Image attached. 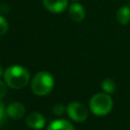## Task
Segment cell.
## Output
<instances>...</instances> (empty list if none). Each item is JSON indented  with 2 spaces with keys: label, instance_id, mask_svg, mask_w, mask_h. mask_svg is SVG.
<instances>
[{
  "label": "cell",
  "instance_id": "obj_9",
  "mask_svg": "<svg viewBox=\"0 0 130 130\" xmlns=\"http://www.w3.org/2000/svg\"><path fill=\"white\" fill-rule=\"evenodd\" d=\"M47 130H74L71 123L64 119H58L53 121L47 128Z\"/></svg>",
  "mask_w": 130,
  "mask_h": 130
},
{
  "label": "cell",
  "instance_id": "obj_1",
  "mask_svg": "<svg viewBox=\"0 0 130 130\" xmlns=\"http://www.w3.org/2000/svg\"><path fill=\"white\" fill-rule=\"evenodd\" d=\"M4 80L9 87L19 89L28 83L29 73L22 66H10L4 71Z\"/></svg>",
  "mask_w": 130,
  "mask_h": 130
},
{
  "label": "cell",
  "instance_id": "obj_3",
  "mask_svg": "<svg viewBox=\"0 0 130 130\" xmlns=\"http://www.w3.org/2000/svg\"><path fill=\"white\" fill-rule=\"evenodd\" d=\"M113 101L108 93H96L89 101V109L96 116H105L111 112Z\"/></svg>",
  "mask_w": 130,
  "mask_h": 130
},
{
  "label": "cell",
  "instance_id": "obj_10",
  "mask_svg": "<svg viewBox=\"0 0 130 130\" xmlns=\"http://www.w3.org/2000/svg\"><path fill=\"white\" fill-rule=\"evenodd\" d=\"M116 18L119 23L127 24L130 21V8L128 6H122L118 9Z\"/></svg>",
  "mask_w": 130,
  "mask_h": 130
},
{
  "label": "cell",
  "instance_id": "obj_7",
  "mask_svg": "<svg viewBox=\"0 0 130 130\" xmlns=\"http://www.w3.org/2000/svg\"><path fill=\"white\" fill-rule=\"evenodd\" d=\"M68 14L73 21H81L85 17V10L79 3H72L69 5Z\"/></svg>",
  "mask_w": 130,
  "mask_h": 130
},
{
  "label": "cell",
  "instance_id": "obj_11",
  "mask_svg": "<svg viewBox=\"0 0 130 130\" xmlns=\"http://www.w3.org/2000/svg\"><path fill=\"white\" fill-rule=\"evenodd\" d=\"M102 87L107 93H113L116 89V84L111 78H106L102 82Z\"/></svg>",
  "mask_w": 130,
  "mask_h": 130
},
{
  "label": "cell",
  "instance_id": "obj_14",
  "mask_svg": "<svg viewBox=\"0 0 130 130\" xmlns=\"http://www.w3.org/2000/svg\"><path fill=\"white\" fill-rule=\"evenodd\" d=\"M65 112H66V108H65L63 105L58 104V105H55L54 108H53V113H54L56 116H61V115H63Z\"/></svg>",
  "mask_w": 130,
  "mask_h": 130
},
{
  "label": "cell",
  "instance_id": "obj_13",
  "mask_svg": "<svg viewBox=\"0 0 130 130\" xmlns=\"http://www.w3.org/2000/svg\"><path fill=\"white\" fill-rule=\"evenodd\" d=\"M8 30V23L6 21V19L0 15V36H3L4 34H6Z\"/></svg>",
  "mask_w": 130,
  "mask_h": 130
},
{
  "label": "cell",
  "instance_id": "obj_15",
  "mask_svg": "<svg viewBox=\"0 0 130 130\" xmlns=\"http://www.w3.org/2000/svg\"><path fill=\"white\" fill-rule=\"evenodd\" d=\"M6 91H7V89H6L5 83L2 82V81H0V99H2L6 94Z\"/></svg>",
  "mask_w": 130,
  "mask_h": 130
},
{
  "label": "cell",
  "instance_id": "obj_12",
  "mask_svg": "<svg viewBox=\"0 0 130 130\" xmlns=\"http://www.w3.org/2000/svg\"><path fill=\"white\" fill-rule=\"evenodd\" d=\"M6 118H7V112L5 105L2 101H0V126L6 122Z\"/></svg>",
  "mask_w": 130,
  "mask_h": 130
},
{
  "label": "cell",
  "instance_id": "obj_4",
  "mask_svg": "<svg viewBox=\"0 0 130 130\" xmlns=\"http://www.w3.org/2000/svg\"><path fill=\"white\" fill-rule=\"evenodd\" d=\"M66 112L68 116L75 122H83L88 116L86 107L77 102L70 103L66 108Z\"/></svg>",
  "mask_w": 130,
  "mask_h": 130
},
{
  "label": "cell",
  "instance_id": "obj_6",
  "mask_svg": "<svg viewBox=\"0 0 130 130\" xmlns=\"http://www.w3.org/2000/svg\"><path fill=\"white\" fill-rule=\"evenodd\" d=\"M46 9L53 13H61L68 7V0H43Z\"/></svg>",
  "mask_w": 130,
  "mask_h": 130
},
{
  "label": "cell",
  "instance_id": "obj_17",
  "mask_svg": "<svg viewBox=\"0 0 130 130\" xmlns=\"http://www.w3.org/2000/svg\"><path fill=\"white\" fill-rule=\"evenodd\" d=\"M72 1H79V0H72Z\"/></svg>",
  "mask_w": 130,
  "mask_h": 130
},
{
  "label": "cell",
  "instance_id": "obj_8",
  "mask_svg": "<svg viewBox=\"0 0 130 130\" xmlns=\"http://www.w3.org/2000/svg\"><path fill=\"white\" fill-rule=\"evenodd\" d=\"M6 112H7V116L12 118V119H20L21 117H23V115L25 114V108L22 104L20 103H11L7 108H6Z\"/></svg>",
  "mask_w": 130,
  "mask_h": 130
},
{
  "label": "cell",
  "instance_id": "obj_5",
  "mask_svg": "<svg viewBox=\"0 0 130 130\" xmlns=\"http://www.w3.org/2000/svg\"><path fill=\"white\" fill-rule=\"evenodd\" d=\"M25 124L31 129H36V130L42 129L46 124V118L41 113L32 112L26 117Z\"/></svg>",
  "mask_w": 130,
  "mask_h": 130
},
{
  "label": "cell",
  "instance_id": "obj_2",
  "mask_svg": "<svg viewBox=\"0 0 130 130\" xmlns=\"http://www.w3.org/2000/svg\"><path fill=\"white\" fill-rule=\"evenodd\" d=\"M54 87V78L53 76L46 71H41L37 73L31 81V89L37 95H46Z\"/></svg>",
  "mask_w": 130,
  "mask_h": 130
},
{
  "label": "cell",
  "instance_id": "obj_16",
  "mask_svg": "<svg viewBox=\"0 0 130 130\" xmlns=\"http://www.w3.org/2000/svg\"><path fill=\"white\" fill-rule=\"evenodd\" d=\"M2 73H3V72H2V68H1V66H0V76L2 75Z\"/></svg>",
  "mask_w": 130,
  "mask_h": 130
}]
</instances>
